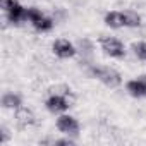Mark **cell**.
Segmentation results:
<instances>
[{"label":"cell","instance_id":"obj_1","mask_svg":"<svg viewBox=\"0 0 146 146\" xmlns=\"http://www.w3.org/2000/svg\"><path fill=\"white\" fill-rule=\"evenodd\" d=\"M90 76L98 79L102 84H105L110 90H115L122 84V76L120 72L115 70L113 67H107V65H90L88 69Z\"/></svg>","mask_w":146,"mask_h":146},{"label":"cell","instance_id":"obj_2","mask_svg":"<svg viewBox=\"0 0 146 146\" xmlns=\"http://www.w3.org/2000/svg\"><path fill=\"white\" fill-rule=\"evenodd\" d=\"M57 129L65 134V136H70V137H78L79 136V131H81V125L78 122L76 117H72V115H67V113H62L57 122H55Z\"/></svg>","mask_w":146,"mask_h":146},{"label":"cell","instance_id":"obj_3","mask_svg":"<svg viewBox=\"0 0 146 146\" xmlns=\"http://www.w3.org/2000/svg\"><path fill=\"white\" fill-rule=\"evenodd\" d=\"M100 46H102V50H103L108 57H112V58H122V57L125 55V46H124V43H122L119 38L105 36V38L100 40Z\"/></svg>","mask_w":146,"mask_h":146},{"label":"cell","instance_id":"obj_4","mask_svg":"<svg viewBox=\"0 0 146 146\" xmlns=\"http://www.w3.org/2000/svg\"><path fill=\"white\" fill-rule=\"evenodd\" d=\"M45 107L50 113H65L70 107L69 96L62 93H53L45 100Z\"/></svg>","mask_w":146,"mask_h":146},{"label":"cell","instance_id":"obj_5","mask_svg":"<svg viewBox=\"0 0 146 146\" xmlns=\"http://www.w3.org/2000/svg\"><path fill=\"white\" fill-rule=\"evenodd\" d=\"M52 50H53V53L58 57V58H72L76 55V46H74V43H70L69 40H64V38H60V40H55L53 41V45H52Z\"/></svg>","mask_w":146,"mask_h":146},{"label":"cell","instance_id":"obj_6","mask_svg":"<svg viewBox=\"0 0 146 146\" xmlns=\"http://www.w3.org/2000/svg\"><path fill=\"white\" fill-rule=\"evenodd\" d=\"M125 90L132 98H144L146 96V74L139 76L137 79H131L125 83Z\"/></svg>","mask_w":146,"mask_h":146},{"label":"cell","instance_id":"obj_7","mask_svg":"<svg viewBox=\"0 0 146 146\" xmlns=\"http://www.w3.org/2000/svg\"><path fill=\"white\" fill-rule=\"evenodd\" d=\"M16 122L21 125V127H29V125H35L36 124V115L31 108L28 107H19L16 110Z\"/></svg>","mask_w":146,"mask_h":146},{"label":"cell","instance_id":"obj_8","mask_svg":"<svg viewBox=\"0 0 146 146\" xmlns=\"http://www.w3.org/2000/svg\"><path fill=\"white\" fill-rule=\"evenodd\" d=\"M103 23H105L108 28H112V29H120V28L125 26L124 12H120V11H110V12L105 14Z\"/></svg>","mask_w":146,"mask_h":146},{"label":"cell","instance_id":"obj_9","mask_svg":"<svg viewBox=\"0 0 146 146\" xmlns=\"http://www.w3.org/2000/svg\"><path fill=\"white\" fill-rule=\"evenodd\" d=\"M5 16H7V21H9L11 24L19 26L21 23H26V7H23L21 4H17V5H14L9 12H5Z\"/></svg>","mask_w":146,"mask_h":146},{"label":"cell","instance_id":"obj_10","mask_svg":"<svg viewBox=\"0 0 146 146\" xmlns=\"http://www.w3.org/2000/svg\"><path fill=\"white\" fill-rule=\"evenodd\" d=\"M2 107L7 110H17L23 107V98L17 93H4L2 95Z\"/></svg>","mask_w":146,"mask_h":146},{"label":"cell","instance_id":"obj_11","mask_svg":"<svg viewBox=\"0 0 146 146\" xmlns=\"http://www.w3.org/2000/svg\"><path fill=\"white\" fill-rule=\"evenodd\" d=\"M125 28H139L141 26V16L136 11H124Z\"/></svg>","mask_w":146,"mask_h":146},{"label":"cell","instance_id":"obj_12","mask_svg":"<svg viewBox=\"0 0 146 146\" xmlns=\"http://www.w3.org/2000/svg\"><path fill=\"white\" fill-rule=\"evenodd\" d=\"M53 19L52 17H48V16H43L41 19H38L35 24H33V28L36 29V31H40V33H46V31H50L52 28H53Z\"/></svg>","mask_w":146,"mask_h":146},{"label":"cell","instance_id":"obj_13","mask_svg":"<svg viewBox=\"0 0 146 146\" xmlns=\"http://www.w3.org/2000/svg\"><path fill=\"white\" fill-rule=\"evenodd\" d=\"M45 14L38 9V7H28L26 9V21L28 23H31V24H35L38 19H41Z\"/></svg>","mask_w":146,"mask_h":146},{"label":"cell","instance_id":"obj_14","mask_svg":"<svg viewBox=\"0 0 146 146\" xmlns=\"http://www.w3.org/2000/svg\"><path fill=\"white\" fill-rule=\"evenodd\" d=\"M132 50H134V55L139 60L146 62V41H136V43H132Z\"/></svg>","mask_w":146,"mask_h":146},{"label":"cell","instance_id":"obj_15","mask_svg":"<svg viewBox=\"0 0 146 146\" xmlns=\"http://www.w3.org/2000/svg\"><path fill=\"white\" fill-rule=\"evenodd\" d=\"M19 2L17 0H0V7H2V11L4 12H9L14 5H17Z\"/></svg>","mask_w":146,"mask_h":146},{"label":"cell","instance_id":"obj_16","mask_svg":"<svg viewBox=\"0 0 146 146\" xmlns=\"http://www.w3.org/2000/svg\"><path fill=\"white\" fill-rule=\"evenodd\" d=\"M0 134H2V137H0V143H2V144L9 141V129H7L5 125L0 127Z\"/></svg>","mask_w":146,"mask_h":146}]
</instances>
